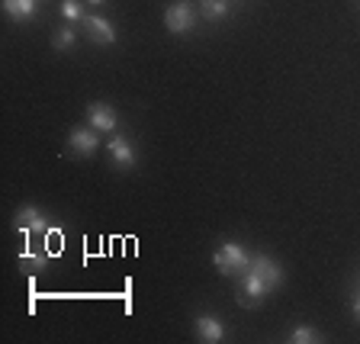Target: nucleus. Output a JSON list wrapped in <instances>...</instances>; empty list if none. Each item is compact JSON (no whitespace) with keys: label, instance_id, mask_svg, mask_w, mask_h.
<instances>
[{"label":"nucleus","instance_id":"1","mask_svg":"<svg viewBox=\"0 0 360 344\" xmlns=\"http://www.w3.org/2000/svg\"><path fill=\"white\" fill-rule=\"evenodd\" d=\"M212 264H216V270L222 274V277H241V274L248 270V264H251V257H248V251L241 245L225 241L216 255H212Z\"/></svg>","mask_w":360,"mask_h":344},{"label":"nucleus","instance_id":"2","mask_svg":"<svg viewBox=\"0 0 360 344\" xmlns=\"http://www.w3.org/2000/svg\"><path fill=\"white\" fill-rule=\"evenodd\" d=\"M267 286L261 284V280L255 277V274H251V270H245V274H241V284H238V293H235V296H238V302L245 309H257L264 302V296H267Z\"/></svg>","mask_w":360,"mask_h":344},{"label":"nucleus","instance_id":"3","mask_svg":"<svg viewBox=\"0 0 360 344\" xmlns=\"http://www.w3.org/2000/svg\"><path fill=\"white\" fill-rule=\"evenodd\" d=\"M248 270L255 274L257 280H261L264 286H267L270 293L280 286V280H283V270H280V264L277 261H270V257H264V255H257V257H251V264H248Z\"/></svg>","mask_w":360,"mask_h":344},{"label":"nucleus","instance_id":"4","mask_svg":"<svg viewBox=\"0 0 360 344\" xmlns=\"http://www.w3.org/2000/svg\"><path fill=\"white\" fill-rule=\"evenodd\" d=\"M97 148H100L97 129H71V135H68V151H71V155L90 158Z\"/></svg>","mask_w":360,"mask_h":344},{"label":"nucleus","instance_id":"5","mask_svg":"<svg viewBox=\"0 0 360 344\" xmlns=\"http://www.w3.org/2000/svg\"><path fill=\"white\" fill-rule=\"evenodd\" d=\"M13 222H16V229H20L22 235H45V232H52L49 219H45L36 206H22V210L16 212Z\"/></svg>","mask_w":360,"mask_h":344},{"label":"nucleus","instance_id":"6","mask_svg":"<svg viewBox=\"0 0 360 344\" xmlns=\"http://www.w3.org/2000/svg\"><path fill=\"white\" fill-rule=\"evenodd\" d=\"M165 26L174 36H184V32L193 30V10H190V4H171L165 13Z\"/></svg>","mask_w":360,"mask_h":344},{"label":"nucleus","instance_id":"7","mask_svg":"<svg viewBox=\"0 0 360 344\" xmlns=\"http://www.w3.org/2000/svg\"><path fill=\"white\" fill-rule=\"evenodd\" d=\"M106 155H110L112 165L122 167V171L135 167V161H139V155H135V148L129 145V139H122V135H116V132H112V139L106 142Z\"/></svg>","mask_w":360,"mask_h":344},{"label":"nucleus","instance_id":"8","mask_svg":"<svg viewBox=\"0 0 360 344\" xmlns=\"http://www.w3.org/2000/svg\"><path fill=\"white\" fill-rule=\"evenodd\" d=\"M87 122L90 129H97V132H116V110H112L110 103H90L87 106Z\"/></svg>","mask_w":360,"mask_h":344},{"label":"nucleus","instance_id":"9","mask_svg":"<svg viewBox=\"0 0 360 344\" xmlns=\"http://www.w3.org/2000/svg\"><path fill=\"white\" fill-rule=\"evenodd\" d=\"M84 32H87L90 42H97V45H112L116 42V30H112V23L100 20V16H84Z\"/></svg>","mask_w":360,"mask_h":344},{"label":"nucleus","instance_id":"10","mask_svg":"<svg viewBox=\"0 0 360 344\" xmlns=\"http://www.w3.org/2000/svg\"><path fill=\"white\" fill-rule=\"evenodd\" d=\"M196 338L206 344H219L225 338V325L219 319H212V315H200L196 319Z\"/></svg>","mask_w":360,"mask_h":344},{"label":"nucleus","instance_id":"11","mask_svg":"<svg viewBox=\"0 0 360 344\" xmlns=\"http://www.w3.org/2000/svg\"><path fill=\"white\" fill-rule=\"evenodd\" d=\"M4 10H7L10 20L22 23V20H32L39 10V0H4Z\"/></svg>","mask_w":360,"mask_h":344},{"label":"nucleus","instance_id":"12","mask_svg":"<svg viewBox=\"0 0 360 344\" xmlns=\"http://www.w3.org/2000/svg\"><path fill=\"white\" fill-rule=\"evenodd\" d=\"M290 341L292 344H319V341H322V335H319L312 325H296V329H292V335H290Z\"/></svg>","mask_w":360,"mask_h":344},{"label":"nucleus","instance_id":"13","mask_svg":"<svg viewBox=\"0 0 360 344\" xmlns=\"http://www.w3.org/2000/svg\"><path fill=\"white\" fill-rule=\"evenodd\" d=\"M45 267V257L36 255V251H26V255H20V270L22 274H36V270Z\"/></svg>","mask_w":360,"mask_h":344},{"label":"nucleus","instance_id":"14","mask_svg":"<svg viewBox=\"0 0 360 344\" xmlns=\"http://www.w3.org/2000/svg\"><path fill=\"white\" fill-rule=\"evenodd\" d=\"M61 13H65L68 23H84V7H81V0H61Z\"/></svg>","mask_w":360,"mask_h":344},{"label":"nucleus","instance_id":"15","mask_svg":"<svg viewBox=\"0 0 360 344\" xmlns=\"http://www.w3.org/2000/svg\"><path fill=\"white\" fill-rule=\"evenodd\" d=\"M75 30H71V26H61L58 32H55V39H52V45H55V52H68V49H71V45H75Z\"/></svg>","mask_w":360,"mask_h":344},{"label":"nucleus","instance_id":"16","mask_svg":"<svg viewBox=\"0 0 360 344\" xmlns=\"http://www.w3.org/2000/svg\"><path fill=\"white\" fill-rule=\"evenodd\" d=\"M202 13L210 20H222L229 13V0H202Z\"/></svg>","mask_w":360,"mask_h":344},{"label":"nucleus","instance_id":"17","mask_svg":"<svg viewBox=\"0 0 360 344\" xmlns=\"http://www.w3.org/2000/svg\"><path fill=\"white\" fill-rule=\"evenodd\" d=\"M354 319H357V322H360V296H357V300H354Z\"/></svg>","mask_w":360,"mask_h":344},{"label":"nucleus","instance_id":"18","mask_svg":"<svg viewBox=\"0 0 360 344\" xmlns=\"http://www.w3.org/2000/svg\"><path fill=\"white\" fill-rule=\"evenodd\" d=\"M87 4H94V7H100V4H106V0H87Z\"/></svg>","mask_w":360,"mask_h":344}]
</instances>
